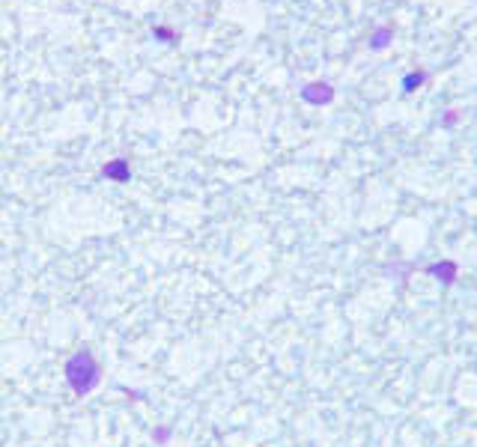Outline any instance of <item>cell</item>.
<instances>
[{
	"label": "cell",
	"mask_w": 477,
	"mask_h": 447,
	"mask_svg": "<svg viewBox=\"0 0 477 447\" xmlns=\"http://www.w3.org/2000/svg\"><path fill=\"white\" fill-rule=\"evenodd\" d=\"M66 376H69V385L78 390V394H87V390H93L98 385V361L93 358V352H78L69 358V364H66Z\"/></svg>",
	"instance_id": "1"
},
{
	"label": "cell",
	"mask_w": 477,
	"mask_h": 447,
	"mask_svg": "<svg viewBox=\"0 0 477 447\" xmlns=\"http://www.w3.org/2000/svg\"><path fill=\"white\" fill-rule=\"evenodd\" d=\"M427 272L436 274V277H441L445 284H453V281H457V265H453V263H436V265H430Z\"/></svg>",
	"instance_id": "2"
},
{
	"label": "cell",
	"mask_w": 477,
	"mask_h": 447,
	"mask_svg": "<svg viewBox=\"0 0 477 447\" xmlns=\"http://www.w3.org/2000/svg\"><path fill=\"white\" fill-rule=\"evenodd\" d=\"M418 81H424V75H420V72H418V75H412V78H406V89H412Z\"/></svg>",
	"instance_id": "3"
}]
</instances>
